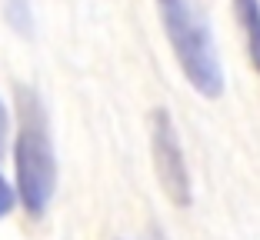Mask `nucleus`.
<instances>
[{"mask_svg": "<svg viewBox=\"0 0 260 240\" xmlns=\"http://www.w3.org/2000/svg\"><path fill=\"white\" fill-rule=\"evenodd\" d=\"M17 197L30 217H40L57 190V150L40 93L17 87V133H14Z\"/></svg>", "mask_w": 260, "mask_h": 240, "instance_id": "obj_1", "label": "nucleus"}, {"mask_svg": "<svg viewBox=\"0 0 260 240\" xmlns=\"http://www.w3.org/2000/svg\"><path fill=\"white\" fill-rule=\"evenodd\" d=\"M157 14H160L164 33L170 40V50L184 70V77L190 80V87L207 100H217L227 80H223L220 50H217L214 30H210L204 10L193 0H157Z\"/></svg>", "mask_w": 260, "mask_h": 240, "instance_id": "obj_2", "label": "nucleus"}, {"mask_svg": "<svg viewBox=\"0 0 260 240\" xmlns=\"http://www.w3.org/2000/svg\"><path fill=\"white\" fill-rule=\"evenodd\" d=\"M150 150H153V167H157V180H160L164 194L177 207H190L193 203V180L190 167L184 157V144L177 133L174 117L164 107L150 114Z\"/></svg>", "mask_w": 260, "mask_h": 240, "instance_id": "obj_3", "label": "nucleus"}, {"mask_svg": "<svg viewBox=\"0 0 260 240\" xmlns=\"http://www.w3.org/2000/svg\"><path fill=\"white\" fill-rule=\"evenodd\" d=\"M234 17L244 33L250 67L260 74V0H234Z\"/></svg>", "mask_w": 260, "mask_h": 240, "instance_id": "obj_4", "label": "nucleus"}, {"mask_svg": "<svg viewBox=\"0 0 260 240\" xmlns=\"http://www.w3.org/2000/svg\"><path fill=\"white\" fill-rule=\"evenodd\" d=\"M4 20L14 33L30 37L34 33V4L30 0H4Z\"/></svg>", "mask_w": 260, "mask_h": 240, "instance_id": "obj_5", "label": "nucleus"}, {"mask_svg": "<svg viewBox=\"0 0 260 240\" xmlns=\"http://www.w3.org/2000/svg\"><path fill=\"white\" fill-rule=\"evenodd\" d=\"M17 200H20V197H17V184H7V177L0 174V220L14 210Z\"/></svg>", "mask_w": 260, "mask_h": 240, "instance_id": "obj_6", "label": "nucleus"}, {"mask_svg": "<svg viewBox=\"0 0 260 240\" xmlns=\"http://www.w3.org/2000/svg\"><path fill=\"white\" fill-rule=\"evenodd\" d=\"M7 133H10V114L4 107V100H0V160L7 154Z\"/></svg>", "mask_w": 260, "mask_h": 240, "instance_id": "obj_7", "label": "nucleus"}]
</instances>
